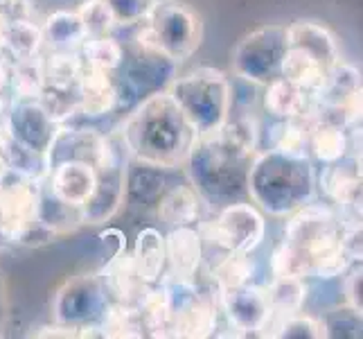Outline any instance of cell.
<instances>
[{
  "label": "cell",
  "instance_id": "cell-1",
  "mask_svg": "<svg viewBox=\"0 0 363 339\" xmlns=\"http://www.w3.org/2000/svg\"><path fill=\"white\" fill-rule=\"evenodd\" d=\"M259 145L255 116H230L217 131L199 136L185 161L192 188L206 202L230 204L246 193V174Z\"/></svg>",
  "mask_w": 363,
  "mask_h": 339
},
{
  "label": "cell",
  "instance_id": "cell-2",
  "mask_svg": "<svg viewBox=\"0 0 363 339\" xmlns=\"http://www.w3.org/2000/svg\"><path fill=\"white\" fill-rule=\"evenodd\" d=\"M118 138L127 156L140 166L174 170L185 166L199 141V131L165 89L138 102L122 122Z\"/></svg>",
  "mask_w": 363,
  "mask_h": 339
},
{
  "label": "cell",
  "instance_id": "cell-3",
  "mask_svg": "<svg viewBox=\"0 0 363 339\" xmlns=\"http://www.w3.org/2000/svg\"><path fill=\"white\" fill-rule=\"evenodd\" d=\"M316 168L309 154L267 149L253 156L246 174V193L253 204L273 217H286L314 202Z\"/></svg>",
  "mask_w": 363,
  "mask_h": 339
},
{
  "label": "cell",
  "instance_id": "cell-4",
  "mask_svg": "<svg viewBox=\"0 0 363 339\" xmlns=\"http://www.w3.org/2000/svg\"><path fill=\"white\" fill-rule=\"evenodd\" d=\"M282 242L300 260L305 279L332 281L354 265L343 244V220L332 204L309 202L291 212Z\"/></svg>",
  "mask_w": 363,
  "mask_h": 339
},
{
  "label": "cell",
  "instance_id": "cell-5",
  "mask_svg": "<svg viewBox=\"0 0 363 339\" xmlns=\"http://www.w3.org/2000/svg\"><path fill=\"white\" fill-rule=\"evenodd\" d=\"M167 93L192 122L199 136L217 131L230 118L233 111V86L226 72L212 66H199L185 75H177Z\"/></svg>",
  "mask_w": 363,
  "mask_h": 339
},
{
  "label": "cell",
  "instance_id": "cell-6",
  "mask_svg": "<svg viewBox=\"0 0 363 339\" xmlns=\"http://www.w3.org/2000/svg\"><path fill=\"white\" fill-rule=\"evenodd\" d=\"M143 23L152 30L156 45L177 64L190 59L203 39L201 16L181 0H156Z\"/></svg>",
  "mask_w": 363,
  "mask_h": 339
},
{
  "label": "cell",
  "instance_id": "cell-7",
  "mask_svg": "<svg viewBox=\"0 0 363 339\" xmlns=\"http://www.w3.org/2000/svg\"><path fill=\"white\" fill-rule=\"evenodd\" d=\"M203 244L217 247L221 254H253L264 242L267 220L253 204L230 202L221 206L215 220L201 222Z\"/></svg>",
  "mask_w": 363,
  "mask_h": 339
},
{
  "label": "cell",
  "instance_id": "cell-8",
  "mask_svg": "<svg viewBox=\"0 0 363 339\" xmlns=\"http://www.w3.org/2000/svg\"><path fill=\"white\" fill-rule=\"evenodd\" d=\"M286 48H289L286 25H262V28L248 32L233 50V72L250 84L267 86L275 77H280Z\"/></svg>",
  "mask_w": 363,
  "mask_h": 339
},
{
  "label": "cell",
  "instance_id": "cell-9",
  "mask_svg": "<svg viewBox=\"0 0 363 339\" xmlns=\"http://www.w3.org/2000/svg\"><path fill=\"white\" fill-rule=\"evenodd\" d=\"M127 152L120 143V138L108 136L106 149L99 163L95 166L97 170V183L91 199L79 208V220L82 224H106L116 212L122 208L124 199H127V161H124Z\"/></svg>",
  "mask_w": 363,
  "mask_h": 339
},
{
  "label": "cell",
  "instance_id": "cell-10",
  "mask_svg": "<svg viewBox=\"0 0 363 339\" xmlns=\"http://www.w3.org/2000/svg\"><path fill=\"white\" fill-rule=\"evenodd\" d=\"M43 179L11 170L0 181V233L9 244H21L32 226L41 220Z\"/></svg>",
  "mask_w": 363,
  "mask_h": 339
},
{
  "label": "cell",
  "instance_id": "cell-11",
  "mask_svg": "<svg viewBox=\"0 0 363 339\" xmlns=\"http://www.w3.org/2000/svg\"><path fill=\"white\" fill-rule=\"evenodd\" d=\"M217 301L235 337H267L273 312L264 285L248 283L233 290H217Z\"/></svg>",
  "mask_w": 363,
  "mask_h": 339
},
{
  "label": "cell",
  "instance_id": "cell-12",
  "mask_svg": "<svg viewBox=\"0 0 363 339\" xmlns=\"http://www.w3.org/2000/svg\"><path fill=\"white\" fill-rule=\"evenodd\" d=\"M316 183L345 224H361V147L341 161L323 166Z\"/></svg>",
  "mask_w": 363,
  "mask_h": 339
},
{
  "label": "cell",
  "instance_id": "cell-13",
  "mask_svg": "<svg viewBox=\"0 0 363 339\" xmlns=\"http://www.w3.org/2000/svg\"><path fill=\"white\" fill-rule=\"evenodd\" d=\"M106 287L99 274H84L68 281L55 296V317L59 323L84 325L91 319H102L108 306Z\"/></svg>",
  "mask_w": 363,
  "mask_h": 339
},
{
  "label": "cell",
  "instance_id": "cell-14",
  "mask_svg": "<svg viewBox=\"0 0 363 339\" xmlns=\"http://www.w3.org/2000/svg\"><path fill=\"white\" fill-rule=\"evenodd\" d=\"M7 124L11 143L36 154H48L50 143L59 129V124L48 116L39 99H11L7 109Z\"/></svg>",
  "mask_w": 363,
  "mask_h": 339
},
{
  "label": "cell",
  "instance_id": "cell-15",
  "mask_svg": "<svg viewBox=\"0 0 363 339\" xmlns=\"http://www.w3.org/2000/svg\"><path fill=\"white\" fill-rule=\"evenodd\" d=\"M97 183V170L86 161H61L48 170L45 190L70 208H82L91 199Z\"/></svg>",
  "mask_w": 363,
  "mask_h": 339
},
{
  "label": "cell",
  "instance_id": "cell-16",
  "mask_svg": "<svg viewBox=\"0 0 363 339\" xmlns=\"http://www.w3.org/2000/svg\"><path fill=\"white\" fill-rule=\"evenodd\" d=\"M177 61L160 53L158 48L135 45V57L127 70V84L143 99L152 93L165 91L169 82L177 77Z\"/></svg>",
  "mask_w": 363,
  "mask_h": 339
},
{
  "label": "cell",
  "instance_id": "cell-17",
  "mask_svg": "<svg viewBox=\"0 0 363 339\" xmlns=\"http://www.w3.org/2000/svg\"><path fill=\"white\" fill-rule=\"evenodd\" d=\"M108 143V136L99 134L97 129H84V127H66L59 124V129L50 143L48 149V170L61 161H86L97 166L102 158Z\"/></svg>",
  "mask_w": 363,
  "mask_h": 339
},
{
  "label": "cell",
  "instance_id": "cell-18",
  "mask_svg": "<svg viewBox=\"0 0 363 339\" xmlns=\"http://www.w3.org/2000/svg\"><path fill=\"white\" fill-rule=\"evenodd\" d=\"M79 113L86 118H102L116 111L120 104V89L113 80V72H104L84 64L77 82Z\"/></svg>",
  "mask_w": 363,
  "mask_h": 339
},
{
  "label": "cell",
  "instance_id": "cell-19",
  "mask_svg": "<svg viewBox=\"0 0 363 339\" xmlns=\"http://www.w3.org/2000/svg\"><path fill=\"white\" fill-rule=\"evenodd\" d=\"M203 254L206 244L199 229H194V226H174L165 235V274L179 276V279H194L203 262Z\"/></svg>",
  "mask_w": 363,
  "mask_h": 339
},
{
  "label": "cell",
  "instance_id": "cell-20",
  "mask_svg": "<svg viewBox=\"0 0 363 339\" xmlns=\"http://www.w3.org/2000/svg\"><path fill=\"white\" fill-rule=\"evenodd\" d=\"M99 279H102L111 301H118V303H127V306L140 303V298L145 296L149 287L140 281V276H138L133 267L131 254H127V249H122L116 256L106 258V265L99 271Z\"/></svg>",
  "mask_w": 363,
  "mask_h": 339
},
{
  "label": "cell",
  "instance_id": "cell-21",
  "mask_svg": "<svg viewBox=\"0 0 363 339\" xmlns=\"http://www.w3.org/2000/svg\"><path fill=\"white\" fill-rule=\"evenodd\" d=\"M286 43L314 55L328 68L341 59L336 36L316 21H294L286 25Z\"/></svg>",
  "mask_w": 363,
  "mask_h": 339
},
{
  "label": "cell",
  "instance_id": "cell-22",
  "mask_svg": "<svg viewBox=\"0 0 363 339\" xmlns=\"http://www.w3.org/2000/svg\"><path fill=\"white\" fill-rule=\"evenodd\" d=\"M133 267L140 276L145 285L160 283L162 274L167 269V256H165V235L154 226H147L135 235V244L131 251Z\"/></svg>",
  "mask_w": 363,
  "mask_h": 339
},
{
  "label": "cell",
  "instance_id": "cell-23",
  "mask_svg": "<svg viewBox=\"0 0 363 339\" xmlns=\"http://www.w3.org/2000/svg\"><path fill=\"white\" fill-rule=\"evenodd\" d=\"M264 109L271 116L280 120L289 118H307L311 116V107H314V97L305 89H300L294 82L284 77H275L264 86Z\"/></svg>",
  "mask_w": 363,
  "mask_h": 339
},
{
  "label": "cell",
  "instance_id": "cell-24",
  "mask_svg": "<svg viewBox=\"0 0 363 339\" xmlns=\"http://www.w3.org/2000/svg\"><path fill=\"white\" fill-rule=\"evenodd\" d=\"M203 206L206 199L192 185H174L160 197L156 212L162 224L174 229V226H192L201 222Z\"/></svg>",
  "mask_w": 363,
  "mask_h": 339
},
{
  "label": "cell",
  "instance_id": "cell-25",
  "mask_svg": "<svg viewBox=\"0 0 363 339\" xmlns=\"http://www.w3.org/2000/svg\"><path fill=\"white\" fill-rule=\"evenodd\" d=\"M328 66H323L320 61L305 53V50L289 45L284 53L282 66H280V77L294 82L300 89H305L311 97L320 93V89L328 82Z\"/></svg>",
  "mask_w": 363,
  "mask_h": 339
},
{
  "label": "cell",
  "instance_id": "cell-26",
  "mask_svg": "<svg viewBox=\"0 0 363 339\" xmlns=\"http://www.w3.org/2000/svg\"><path fill=\"white\" fill-rule=\"evenodd\" d=\"M350 149H352V145H350V136L345 127L311 118L309 145H307V154L311 156V161H318L323 166H328V163L345 158L350 154Z\"/></svg>",
  "mask_w": 363,
  "mask_h": 339
},
{
  "label": "cell",
  "instance_id": "cell-27",
  "mask_svg": "<svg viewBox=\"0 0 363 339\" xmlns=\"http://www.w3.org/2000/svg\"><path fill=\"white\" fill-rule=\"evenodd\" d=\"M41 48H43V30L36 21H18V23L5 25L0 57H3L7 64L18 59L39 57Z\"/></svg>",
  "mask_w": 363,
  "mask_h": 339
},
{
  "label": "cell",
  "instance_id": "cell-28",
  "mask_svg": "<svg viewBox=\"0 0 363 339\" xmlns=\"http://www.w3.org/2000/svg\"><path fill=\"white\" fill-rule=\"evenodd\" d=\"M43 61V77L50 89H77L79 75L84 70V59L79 50H50L48 55H41Z\"/></svg>",
  "mask_w": 363,
  "mask_h": 339
},
{
  "label": "cell",
  "instance_id": "cell-29",
  "mask_svg": "<svg viewBox=\"0 0 363 339\" xmlns=\"http://www.w3.org/2000/svg\"><path fill=\"white\" fill-rule=\"evenodd\" d=\"M264 287H267L271 312H273L271 323L303 310L305 298H307L305 279H298V276H273L271 283Z\"/></svg>",
  "mask_w": 363,
  "mask_h": 339
},
{
  "label": "cell",
  "instance_id": "cell-30",
  "mask_svg": "<svg viewBox=\"0 0 363 339\" xmlns=\"http://www.w3.org/2000/svg\"><path fill=\"white\" fill-rule=\"evenodd\" d=\"M43 43L50 50H79L86 41V32L77 11L59 9L43 23Z\"/></svg>",
  "mask_w": 363,
  "mask_h": 339
},
{
  "label": "cell",
  "instance_id": "cell-31",
  "mask_svg": "<svg viewBox=\"0 0 363 339\" xmlns=\"http://www.w3.org/2000/svg\"><path fill=\"white\" fill-rule=\"evenodd\" d=\"M143 319L145 335L149 337H172V303L165 292V287L160 283L149 285L145 296L138 303Z\"/></svg>",
  "mask_w": 363,
  "mask_h": 339
},
{
  "label": "cell",
  "instance_id": "cell-32",
  "mask_svg": "<svg viewBox=\"0 0 363 339\" xmlns=\"http://www.w3.org/2000/svg\"><path fill=\"white\" fill-rule=\"evenodd\" d=\"M45 89L43 61L39 57L11 61L7 68V91L11 99H39Z\"/></svg>",
  "mask_w": 363,
  "mask_h": 339
},
{
  "label": "cell",
  "instance_id": "cell-33",
  "mask_svg": "<svg viewBox=\"0 0 363 339\" xmlns=\"http://www.w3.org/2000/svg\"><path fill=\"white\" fill-rule=\"evenodd\" d=\"M99 330H102V337H108V339L147 337L138 306L118 303V301H108V306L102 315V321H99Z\"/></svg>",
  "mask_w": 363,
  "mask_h": 339
},
{
  "label": "cell",
  "instance_id": "cell-34",
  "mask_svg": "<svg viewBox=\"0 0 363 339\" xmlns=\"http://www.w3.org/2000/svg\"><path fill=\"white\" fill-rule=\"evenodd\" d=\"M257 262L250 254H223L212 269L215 290H233L248 283H255Z\"/></svg>",
  "mask_w": 363,
  "mask_h": 339
},
{
  "label": "cell",
  "instance_id": "cell-35",
  "mask_svg": "<svg viewBox=\"0 0 363 339\" xmlns=\"http://www.w3.org/2000/svg\"><path fill=\"white\" fill-rule=\"evenodd\" d=\"M79 53H82L84 64L97 70L116 72L124 66V45L113 34L97 36V39H86L84 45L79 48Z\"/></svg>",
  "mask_w": 363,
  "mask_h": 339
},
{
  "label": "cell",
  "instance_id": "cell-36",
  "mask_svg": "<svg viewBox=\"0 0 363 339\" xmlns=\"http://www.w3.org/2000/svg\"><path fill=\"white\" fill-rule=\"evenodd\" d=\"M309 127H311V116L280 120L273 127L271 147L280 149V152H289V154H307Z\"/></svg>",
  "mask_w": 363,
  "mask_h": 339
},
{
  "label": "cell",
  "instance_id": "cell-37",
  "mask_svg": "<svg viewBox=\"0 0 363 339\" xmlns=\"http://www.w3.org/2000/svg\"><path fill=\"white\" fill-rule=\"evenodd\" d=\"M267 337H278V339H320L328 337V328L325 321L296 312V315L282 317L273 321L267 330Z\"/></svg>",
  "mask_w": 363,
  "mask_h": 339
},
{
  "label": "cell",
  "instance_id": "cell-38",
  "mask_svg": "<svg viewBox=\"0 0 363 339\" xmlns=\"http://www.w3.org/2000/svg\"><path fill=\"white\" fill-rule=\"evenodd\" d=\"M82 18L86 39H97V36H108L118 30L113 11L108 9L104 0H84L79 9H74Z\"/></svg>",
  "mask_w": 363,
  "mask_h": 339
},
{
  "label": "cell",
  "instance_id": "cell-39",
  "mask_svg": "<svg viewBox=\"0 0 363 339\" xmlns=\"http://www.w3.org/2000/svg\"><path fill=\"white\" fill-rule=\"evenodd\" d=\"M104 3L113 11L118 28L122 25L129 28V25H138L149 16L156 0H104Z\"/></svg>",
  "mask_w": 363,
  "mask_h": 339
},
{
  "label": "cell",
  "instance_id": "cell-40",
  "mask_svg": "<svg viewBox=\"0 0 363 339\" xmlns=\"http://www.w3.org/2000/svg\"><path fill=\"white\" fill-rule=\"evenodd\" d=\"M36 7L34 0H0V21L18 23V21H34Z\"/></svg>",
  "mask_w": 363,
  "mask_h": 339
},
{
  "label": "cell",
  "instance_id": "cell-41",
  "mask_svg": "<svg viewBox=\"0 0 363 339\" xmlns=\"http://www.w3.org/2000/svg\"><path fill=\"white\" fill-rule=\"evenodd\" d=\"M347 271H350V276L345 279L347 308H352L357 315H363V269H361V262H354Z\"/></svg>",
  "mask_w": 363,
  "mask_h": 339
},
{
  "label": "cell",
  "instance_id": "cell-42",
  "mask_svg": "<svg viewBox=\"0 0 363 339\" xmlns=\"http://www.w3.org/2000/svg\"><path fill=\"white\" fill-rule=\"evenodd\" d=\"M34 337H57V339H74L79 337V325H68V323H52L43 325L34 333Z\"/></svg>",
  "mask_w": 363,
  "mask_h": 339
},
{
  "label": "cell",
  "instance_id": "cell-43",
  "mask_svg": "<svg viewBox=\"0 0 363 339\" xmlns=\"http://www.w3.org/2000/svg\"><path fill=\"white\" fill-rule=\"evenodd\" d=\"M11 143V134H9V124H7V113L0 116V149H7Z\"/></svg>",
  "mask_w": 363,
  "mask_h": 339
},
{
  "label": "cell",
  "instance_id": "cell-44",
  "mask_svg": "<svg viewBox=\"0 0 363 339\" xmlns=\"http://www.w3.org/2000/svg\"><path fill=\"white\" fill-rule=\"evenodd\" d=\"M9 172H11V166H9V156H7L5 149H0V181H3Z\"/></svg>",
  "mask_w": 363,
  "mask_h": 339
},
{
  "label": "cell",
  "instance_id": "cell-45",
  "mask_svg": "<svg viewBox=\"0 0 363 339\" xmlns=\"http://www.w3.org/2000/svg\"><path fill=\"white\" fill-rule=\"evenodd\" d=\"M9 104H11V95H7V89H0V116L7 113Z\"/></svg>",
  "mask_w": 363,
  "mask_h": 339
},
{
  "label": "cell",
  "instance_id": "cell-46",
  "mask_svg": "<svg viewBox=\"0 0 363 339\" xmlns=\"http://www.w3.org/2000/svg\"><path fill=\"white\" fill-rule=\"evenodd\" d=\"M7 68H9V64L0 57V89H7Z\"/></svg>",
  "mask_w": 363,
  "mask_h": 339
},
{
  "label": "cell",
  "instance_id": "cell-47",
  "mask_svg": "<svg viewBox=\"0 0 363 339\" xmlns=\"http://www.w3.org/2000/svg\"><path fill=\"white\" fill-rule=\"evenodd\" d=\"M7 244H9V242H7L5 237H3V233H0V251H3V249H5Z\"/></svg>",
  "mask_w": 363,
  "mask_h": 339
},
{
  "label": "cell",
  "instance_id": "cell-48",
  "mask_svg": "<svg viewBox=\"0 0 363 339\" xmlns=\"http://www.w3.org/2000/svg\"><path fill=\"white\" fill-rule=\"evenodd\" d=\"M3 30H5V23L0 21V48H3Z\"/></svg>",
  "mask_w": 363,
  "mask_h": 339
}]
</instances>
